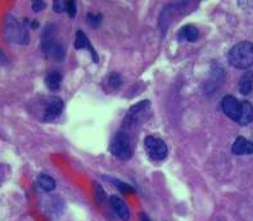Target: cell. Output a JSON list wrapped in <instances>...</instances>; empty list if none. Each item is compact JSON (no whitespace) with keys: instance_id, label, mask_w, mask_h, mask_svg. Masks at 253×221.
<instances>
[{"instance_id":"obj_18","label":"cell","mask_w":253,"mask_h":221,"mask_svg":"<svg viewBox=\"0 0 253 221\" xmlns=\"http://www.w3.org/2000/svg\"><path fill=\"white\" fill-rule=\"evenodd\" d=\"M94 196H95V201L98 205H102L104 198H106L104 190H103V188L98 183H94Z\"/></svg>"},{"instance_id":"obj_11","label":"cell","mask_w":253,"mask_h":221,"mask_svg":"<svg viewBox=\"0 0 253 221\" xmlns=\"http://www.w3.org/2000/svg\"><path fill=\"white\" fill-rule=\"evenodd\" d=\"M231 152L238 156H244V154H253V143L247 140L243 136H239L234 141V144L231 147Z\"/></svg>"},{"instance_id":"obj_15","label":"cell","mask_w":253,"mask_h":221,"mask_svg":"<svg viewBox=\"0 0 253 221\" xmlns=\"http://www.w3.org/2000/svg\"><path fill=\"white\" fill-rule=\"evenodd\" d=\"M62 84V74L61 72H58V71H51L46 75L45 77V85L48 87L49 90H58L61 88Z\"/></svg>"},{"instance_id":"obj_17","label":"cell","mask_w":253,"mask_h":221,"mask_svg":"<svg viewBox=\"0 0 253 221\" xmlns=\"http://www.w3.org/2000/svg\"><path fill=\"white\" fill-rule=\"evenodd\" d=\"M106 179H108L109 183L112 184V185H115L116 188L120 190V192H122V193H134L135 192V189L132 188L131 185H128V184L124 183V181H121V180H117V179H115V177H106Z\"/></svg>"},{"instance_id":"obj_6","label":"cell","mask_w":253,"mask_h":221,"mask_svg":"<svg viewBox=\"0 0 253 221\" xmlns=\"http://www.w3.org/2000/svg\"><path fill=\"white\" fill-rule=\"evenodd\" d=\"M63 111V102L58 96H49L45 100L44 106V120L51 121L59 117Z\"/></svg>"},{"instance_id":"obj_22","label":"cell","mask_w":253,"mask_h":221,"mask_svg":"<svg viewBox=\"0 0 253 221\" xmlns=\"http://www.w3.org/2000/svg\"><path fill=\"white\" fill-rule=\"evenodd\" d=\"M53 9H54L55 13L66 12V1H63V0H54L53 1Z\"/></svg>"},{"instance_id":"obj_19","label":"cell","mask_w":253,"mask_h":221,"mask_svg":"<svg viewBox=\"0 0 253 221\" xmlns=\"http://www.w3.org/2000/svg\"><path fill=\"white\" fill-rule=\"evenodd\" d=\"M108 83L111 87L115 88V89H117V88H120L122 85V79L119 74L112 72V74L109 75V77H108Z\"/></svg>"},{"instance_id":"obj_7","label":"cell","mask_w":253,"mask_h":221,"mask_svg":"<svg viewBox=\"0 0 253 221\" xmlns=\"http://www.w3.org/2000/svg\"><path fill=\"white\" fill-rule=\"evenodd\" d=\"M149 107H151V102H149V100H143V102L138 103V104H135L134 107H131L125 117L124 128L130 129L131 126H134L135 124L140 120V116L143 115Z\"/></svg>"},{"instance_id":"obj_16","label":"cell","mask_w":253,"mask_h":221,"mask_svg":"<svg viewBox=\"0 0 253 221\" xmlns=\"http://www.w3.org/2000/svg\"><path fill=\"white\" fill-rule=\"evenodd\" d=\"M38 183L45 192H51V190L55 189L54 179L51 177H49V175H44V174H42V175H39Z\"/></svg>"},{"instance_id":"obj_3","label":"cell","mask_w":253,"mask_h":221,"mask_svg":"<svg viewBox=\"0 0 253 221\" xmlns=\"http://www.w3.org/2000/svg\"><path fill=\"white\" fill-rule=\"evenodd\" d=\"M144 149L148 157L153 161H162L167 157V145L162 139L156 136H147L144 140Z\"/></svg>"},{"instance_id":"obj_20","label":"cell","mask_w":253,"mask_h":221,"mask_svg":"<svg viewBox=\"0 0 253 221\" xmlns=\"http://www.w3.org/2000/svg\"><path fill=\"white\" fill-rule=\"evenodd\" d=\"M86 21L93 29H96L100 25V22H102V16L100 14H91L90 13V14L86 16Z\"/></svg>"},{"instance_id":"obj_25","label":"cell","mask_w":253,"mask_h":221,"mask_svg":"<svg viewBox=\"0 0 253 221\" xmlns=\"http://www.w3.org/2000/svg\"><path fill=\"white\" fill-rule=\"evenodd\" d=\"M38 27H39V22H38V21H32V22H31V29L35 30V29H38Z\"/></svg>"},{"instance_id":"obj_10","label":"cell","mask_w":253,"mask_h":221,"mask_svg":"<svg viewBox=\"0 0 253 221\" xmlns=\"http://www.w3.org/2000/svg\"><path fill=\"white\" fill-rule=\"evenodd\" d=\"M109 203H111V206H112L113 211L117 214V216H119L121 220L124 221L130 220V211H128L127 206L125 205V202H124L120 197L111 196L109 197Z\"/></svg>"},{"instance_id":"obj_14","label":"cell","mask_w":253,"mask_h":221,"mask_svg":"<svg viewBox=\"0 0 253 221\" xmlns=\"http://www.w3.org/2000/svg\"><path fill=\"white\" fill-rule=\"evenodd\" d=\"M253 89V72L247 71L239 80V91L242 95H248Z\"/></svg>"},{"instance_id":"obj_21","label":"cell","mask_w":253,"mask_h":221,"mask_svg":"<svg viewBox=\"0 0 253 221\" xmlns=\"http://www.w3.org/2000/svg\"><path fill=\"white\" fill-rule=\"evenodd\" d=\"M66 12H67L70 18H75V16H76L77 13L76 1H74V0H68V1H66Z\"/></svg>"},{"instance_id":"obj_13","label":"cell","mask_w":253,"mask_h":221,"mask_svg":"<svg viewBox=\"0 0 253 221\" xmlns=\"http://www.w3.org/2000/svg\"><path fill=\"white\" fill-rule=\"evenodd\" d=\"M253 121V106L248 100H244L241 103V115L238 124L239 125H248Z\"/></svg>"},{"instance_id":"obj_2","label":"cell","mask_w":253,"mask_h":221,"mask_svg":"<svg viewBox=\"0 0 253 221\" xmlns=\"http://www.w3.org/2000/svg\"><path fill=\"white\" fill-rule=\"evenodd\" d=\"M111 153L119 160H128L131 158L132 153H134V147H132L131 136L128 135V133L119 132L113 138L111 147H109Z\"/></svg>"},{"instance_id":"obj_8","label":"cell","mask_w":253,"mask_h":221,"mask_svg":"<svg viewBox=\"0 0 253 221\" xmlns=\"http://www.w3.org/2000/svg\"><path fill=\"white\" fill-rule=\"evenodd\" d=\"M222 111L229 119H231L233 121L238 122L239 120V115H241V103L238 102V99L233 95H226L224 96L221 103Z\"/></svg>"},{"instance_id":"obj_5","label":"cell","mask_w":253,"mask_h":221,"mask_svg":"<svg viewBox=\"0 0 253 221\" xmlns=\"http://www.w3.org/2000/svg\"><path fill=\"white\" fill-rule=\"evenodd\" d=\"M42 49L46 54L54 55V57H61L59 50L63 51V46L61 44H57V34H55V30L51 27L46 29L42 36Z\"/></svg>"},{"instance_id":"obj_12","label":"cell","mask_w":253,"mask_h":221,"mask_svg":"<svg viewBox=\"0 0 253 221\" xmlns=\"http://www.w3.org/2000/svg\"><path fill=\"white\" fill-rule=\"evenodd\" d=\"M177 38H179L180 42H189L194 43L198 40L199 38V31L197 27L192 25H186L184 27H181V30L177 34Z\"/></svg>"},{"instance_id":"obj_9","label":"cell","mask_w":253,"mask_h":221,"mask_svg":"<svg viewBox=\"0 0 253 221\" xmlns=\"http://www.w3.org/2000/svg\"><path fill=\"white\" fill-rule=\"evenodd\" d=\"M75 49H76V50H81V49H87V50L90 51L91 57H93L94 63H99V57H98V54H96L95 49L93 48L91 43H90L89 39L86 38L85 32L81 31V30L76 31V39H75Z\"/></svg>"},{"instance_id":"obj_1","label":"cell","mask_w":253,"mask_h":221,"mask_svg":"<svg viewBox=\"0 0 253 221\" xmlns=\"http://www.w3.org/2000/svg\"><path fill=\"white\" fill-rule=\"evenodd\" d=\"M229 63L238 70L250 68L253 64V44L250 42H241L229 50Z\"/></svg>"},{"instance_id":"obj_24","label":"cell","mask_w":253,"mask_h":221,"mask_svg":"<svg viewBox=\"0 0 253 221\" xmlns=\"http://www.w3.org/2000/svg\"><path fill=\"white\" fill-rule=\"evenodd\" d=\"M140 221H151V219L148 218V215L145 212H141L140 214Z\"/></svg>"},{"instance_id":"obj_23","label":"cell","mask_w":253,"mask_h":221,"mask_svg":"<svg viewBox=\"0 0 253 221\" xmlns=\"http://www.w3.org/2000/svg\"><path fill=\"white\" fill-rule=\"evenodd\" d=\"M45 8V1H42V0H38V1H34L32 3V10L34 12H40V10H42Z\"/></svg>"},{"instance_id":"obj_4","label":"cell","mask_w":253,"mask_h":221,"mask_svg":"<svg viewBox=\"0 0 253 221\" xmlns=\"http://www.w3.org/2000/svg\"><path fill=\"white\" fill-rule=\"evenodd\" d=\"M5 36L9 42L17 43V44H27L30 40L29 32L26 31L25 26L17 22L14 18L8 19L5 29Z\"/></svg>"}]
</instances>
